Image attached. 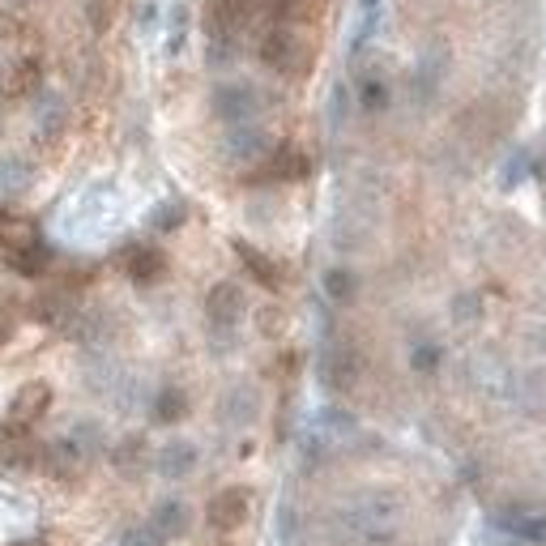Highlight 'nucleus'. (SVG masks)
<instances>
[{"label": "nucleus", "instance_id": "obj_1", "mask_svg": "<svg viewBox=\"0 0 546 546\" xmlns=\"http://www.w3.org/2000/svg\"><path fill=\"white\" fill-rule=\"evenodd\" d=\"M261 64L282 77H303L312 64V52L291 26H269L261 39Z\"/></svg>", "mask_w": 546, "mask_h": 546}, {"label": "nucleus", "instance_id": "obj_2", "mask_svg": "<svg viewBox=\"0 0 546 546\" xmlns=\"http://www.w3.org/2000/svg\"><path fill=\"white\" fill-rule=\"evenodd\" d=\"M261 107H265L261 90L248 86V82H222V86H214V94H210V111H214V116L227 124V128H235V124H256Z\"/></svg>", "mask_w": 546, "mask_h": 546}, {"label": "nucleus", "instance_id": "obj_3", "mask_svg": "<svg viewBox=\"0 0 546 546\" xmlns=\"http://www.w3.org/2000/svg\"><path fill=\"white\" fill-rule=\"evenodd\" d=\"M256 18V0H205V35L239 39V30Z\"/></svg>", "mask_w": 546, "mask_h": 546}, {"label": "nucleus", "instance_id": "obj_4", "mask_svg": "<svg viewBox=\"0 0 546 546\" xmlns=\"http://www.w3.org/2000/svg\"><path fill=\"white\" fill-rule=\"evenodd\" d=\"M312 171V158L295 150V146H278L261 158V171L252 175L256 184H295V180H308Z\"/></svg>", "mask_w": 546, "mask_h": 546}, {"label": "nucleus", "instance_id": "obj_5", "mask_svg": "<svg viewBox=\"0 0 546 546\" xmlns=\"http://www.w3.org/2000/svg\"><path fill=\"white\" fill-rule=\"evenodd\" d=\"M244 291H239V282H218L210 286V295H205V320H210V329L218 333H231L239 325V316H244Z\"/></svg>", "mask_w": 546, "mask_h": 546}, {"label": "nucleus", "instance_id": "obj_6", "mask_svg": "<svg viewBox=\"0 0 546 546\" xmlns=\"http://www.w3.org/2000/svg\"><path fill=\"white\" fill-rule=\"evenodd\" d=\"M47 410H52V384H47V380H26L22 389L13 393V401H9V423L18 431H26V427H35Z\"/></svg>", "mask_w": 546, "mask_h": 546}, {"label": "nucleus", "instance_id": "obj_7", "mask_svg": "<svg viewBox=\"0 0 546 546\" xmlns=\"http://www.w3.org/2000/svg\"><path fill=\"white\" fill-rule=\"evenodd\" d=\"M359 372H363V363H359L355 346H329L325 355H320V380H325L329 389H337V393L355 389Z\"/></svg>", "mask_w": 546, "mask_h": 546}, {"label": "nucleus", "instance_id": "obj_8", "mask_svg": "<svg viewBox=\"0 0 546 546\" xmlns=\"http://www.w3.org/2000/svg\"><path fill=\"white\" fill-rule=\"evenodd\" d=\"M273 146H269V133L265 128H256V124H235L231 133H227V141H222V154L231 158V163H261V158L269 154Z\"/></svg>", "mask_w": 546, "mask_h": 546}, {"label": "nucleus", "instance_id": "obj_9", "mask_svg": "<svg viewBox=\"0 0 546 546\" xmlns=\"http://www.w3.org/2000/svg\"><path fill=\"white\" fill-rule=\"evenodd\" d=\"M248 508H252V495L244 487H222L210 508H205V517H210L214 529H239L248 521Z\"/></svg>", "mask_w": 546, "mask_h": 546}, {"label": "nucleus", "instance_id": "obj_10", "mask_svg": "<svg viewBox=\"0 0 546 546\" xmlns=\"http://www.w3.org/2000/svg\"><path fill=\"white\" fill-rule=\"evenodd\" d=\"M197 461H201V453H197V444L192 440H167L154 453V470L175 483V478H188L192 470H197Z\"/></svg>", "mask_w": 546, "mask_h": 546}, {"label": "nucleus", "instance_id": "obj_11", "mask_svg": "<svg viewBox=\"0 0 546 546\" xmlns=\"http://www.w3.org/2000/svg\"><path fill=\"white\" fill-rule=\"evenodd\" d=\"M124 273H128V278H133L137 286H154V282L167 273V256H163V248L133 244V248L124 252Z\"/></svg>", "mask_w": 546, "mask_h": 546}, {"label": "nucleus", "instance_id": "obj_12", "mask_svg": "<svg viewBox=\"0 0 546 546\" xmlns=\"http://www.w3.org/2000/svg\"><path fill=\"white\" fill-rule=\"evenodd\" d=\"M64 124H69V103L56 90H39L35 94V133L43 141H56L64 133Z\"/></svg>", "mask_w": 546, "mask_h": 546}, {"label": "nucleus", "instance_id": "obj_13", "mask_svg": "<svg viewBox=\"0 0 546 546\" xmlns=\"http://www.w3.org/2000/svg\"><path fill=\"white\" fill-rule=\"evenodd\" d=\"M500 525L512 529L521 542H546V508L534 504H512L500 512Z\"/></svg>", "mask_w": 546, "mask_h": 546}, {"label": "nucleus", "instance_id": "obj_14", "mask_svg": "<svg viewBox=\"0 0 546 546\" xmlns=\"http://www.w3.org/2000/svg\"><path fill=\"white\" fill-rule=\"evenodd\" d=\"M256 414H261V393L252 384H235V389L222 397V423L227 427H252Z\"/></svg>", "mask_w": 546, "mask_h": 546}, {"label": "nucleus", "instance_id": "obj_15", "mask_svg": "<svg viewBox=\"0 0 546 546\" xmlns=\"http://www.w3.org/2000/svg\"><path fill=\"white\" fill-rule=\"evenodd\" d=\"M150 525L163 538H184L192 529V508L184 500H175V495H171V500H158L154 512H150Z\"/></svg>", "mask_w": 546, "mask_h": 546}, {"label": "nucleus", "instance_id": "obj_16", "mask_svg": "<svg viewBox=\"0 0 546 546\" xmlns=\"http://www.w3.org/2000/svg\"><path fill=\"white\" fill-rule=\"evenodd\" d=\"M231 248H235V256H239V261H244V269L252 273V282H261L265 291H278V286H282V269L273 265L269 256L261 252V248H252L248 239H235Z\"/></svg>", "mask_w": 546, "mask_h": 546}, {"label": "nucleus", "instance_id": "obj_17", "mask_svg": "<svg viewBox=\"0 0 546 546\" xmlns=\"http://www.w3.org/2000/svg\"><path fill=\"white\" fill-rule=\"evenodd\" d=\"M35 184V167L22 154H0V197H22Z\"/></svg>", "mask_w": 546, "mask_h": 546}, {"label": "nucleus", "instance_id": "obj_18", "mask_svg": "<svg viewBox=\"0 0 546 546\" xmlns=\"http://www.w3.org/2000/svg\"><path fill=\"white\" fill-rule=\"evenodd\" d=\"M39 90H43V64L35 56L18 60L5 73V94H9V99H26V94H39Z\"/></svg>", "mask_w": 546, "mask_h": 546}, {"label": "nucleus", "instance_id": "obj_19", "mask_svg": "<svg viewBox=\"0 0 546 546\" xmlns=\"http://www.w3.org/2000/svg\"><path fill=\"white\" fill-rule=\"evenodd\" d=\"M146 457H150V444H146V436H137V431L111 448V465H116L124 478H137L141 470H146Z\"/></svg>", "mask_w": 546, "mask_h": 546}, {"label": "nucleus", "instance_id": "obj_20", "mask_svg": "<svg viewBox=\"0 0 546 546\" xmlns=\"http://www.w3.org/2000/svg\"><path fill=\"white\" fill-rule=\"evenodd\" d=\"M188 410H192V401H188V393L180 389V384H167V389H158L154 406H150L154 423H163V427L184 423V419H188Z\"/></svg>", "mask_w": 546, "mask_h": 546}, {"label": "nucleus", "instance_id": "obj_21", "mask_svg": "<svg viewBox=\"0 0 546 546\" xmlns=\"http://www.w3.org/2000/svg\"><path fill=\"white\" fill-rule=\"evenodd\" d=\"M30 244H39V227H35V222L0 210V248L18 252V248H30Z\"/></svg>", "mask_w": 546, "mask_h": 546}, {"label": "nucleus", "instance_id": "obj_22", "mask_svg": "<svg viewBox=\"0 0 546 546\" xmlns=\"http://www.w3.org/2000/svg\"><path fill=\"white\" fill-rule=\"evenodd\" d=\"M52 265V248L43 244H30V248H18V252H9V269H18L22 278H43V269Z\"/></svg>", "mask_w": 546, "mask_h": 546}, {"label": "nucleus", "instance_id": "obj_23", "mask_svg": "<svg viewBox=\"0 0 546 546\" xmlns=\"http://www.w3.org/2000/svg\"><path fill=\"white\" fill-rule=\"evenodd\" d=\"M325 295L333 303H355L359 299V273L355 269H346V265H333L325 273Z\"/></svg>", "mask_w": 546, "mask_h": 546}, {"label": "nucleus", "instance_id": "obj_24", "mask_svg": "<svg viewBox=\"0 0 546 546\" xmlns=\"http://www.w3.org/2000/svg\"><path fill=\"white\" fill-rule=\"evenodd\" d=\"M440 77H444V56L440 52H427L419 60V69H414V94H419L423 103H431V94H436Z\"/></svg>", "mask_w": 546, "mask_h": 546}, {"label": "nucleus", "instance_id": "obj_25", "mask_svg": "<svg viewBox=\"0 0 546 546\" xmlns=\"http://www.w3.org/2000/svg\"><path fill=\"white\" fill-rule=\"evenodd\" d=\"M64 440H69V444L77 448V453H82V461H86V457H94V453H103V427L94 423V419L73 423V431H69V436H64Z\"/></svg>", "mask_w": 546, "mask_h": 546}, {"label": "nucleus", "instance_id": "obj_26", "mask_svg": "<svg viewBox=\"0 0 546 546\" xmlns=\"http://www.w3.org/2000/svg\"><path fill=\"white\" fill-rule=\"evenodd\" d=\"M64 316H73V299H69V291H47V295L35 299V320L60 325Z\"/></svg>", "mask_w": 546, "mask_h": 546}, {"label": "nucleus", "instance_id": "obj_27", "mask_svg": "<svg viewBox=\"0 0 546 546\" xmlns=\"http://www.w3.org/2000/svg\"><path fill=\"white\" fill-rule=\"evenodd\" d=\"M440 363H444V346H440V342H431V337H423V342H414V346H410V367H414V372L431 376Z\"/></svg>", "mask_w": 546, "mask_h": 546}, {"label": "nucleus", "instance_id": "obj_28", "mask_svg": "<svg viewBox=\"0 0 546 546\" xmlns=\"http://www.w3.org/2000/svg\"><path fill=\"white\" fill-rule=\"evenodd\" d=\"M359 107L363 111H384V107H389V82H384V77H363V82H359Z\"/></svg>", "mask_w": 546, "mask_h": 546}, {"label": "nucleus", "instance_id": "obj_29", "mask_svg": "<svg viewBox=\"0 0 546 546\" xmlns=\"http://www.w3.org/2000/svg\"><path fill=\"white\" fill-rule=\"evenodd\" d=\"M184 218H188V205L184 201H163V205H154L150 227L154 231H175V227H184Z\"/></svg>", "mask_w": 546, "mask_h": 546}, {"label": "nucleus", "instance_id": "obj_30", "mask_svg": "<svg viewBox=\"0 0 546 546\" xmlns=\"http://www.w3.org/2000/svg\"><path fill=\"white\" fill-rule=\"evenodd\" d=\"M86 22H90L94 35L111 30V22H116V0H90V5H86Z\"/></svg>", "mask_w": 546, "mask_h": 546}, {"label": "nucleus", "instance_id": "obj_31", "mask_svg": "<svg viewBox=\"0 0 546 546\" xmlns=\"http://www.w3.org/2000/svg\"><path fill=\"white\" fill-rule=\"evenodd\" d=\"M295 5H299V0H256V13L269 18L273 26H286V22H291V13H295Z\"/></svg>", "mask_w": 546, "mask_h": 546}, {"label": "nucleus", "instance_id": "obj_32", "mask_svg": "<svg viewBox=\"0 0 546 546\" xmlns=\"http://www.w3.org/2000/svg\"><path fill=\"white\" fill-rule=\"evenodd\" d=\"M478 316H483V299H478L474 291H465V295L453 299V320H457V325H474Z\"/></svg>", "mask_w": 546, "mask_h": 546}, {"label": "nucleus", "instance_id": "obj_33", "mask_svg": "<svg viewBox=\"0 0 546 546\" xmlns=\"http://www.w3.org/2000/svg\"><path fill=\"white\" fill-rule=\"evenodd\" d=\"M35 453H39V448L30 440L13 436V440H5V457H0V461H5V465H30V461H35Z\"/></svg>", "mask_w": 546, "mask_h": 546}, {"label": "nucleus", "instance_id": "obj_34", "mask_svg": "<svg viewBox=\"0 0 546 546\" xmlns=\"http://www.w3.org/2000/svg\"><path fill=\"white\" fill-rule=\"evenodd\" d=\"M184 35H188V5H175L171 9V35H167V52L171 56L184 47Z\"/></svg>", "mask_w": 546, "mask_h": 546}, {"label": "nucleus", "instance_id": "obj_35", "mask_svg": "<svg viewBox=\"0 0 546 546\" xmlns=\"http://www.w3.org/2000/svg\"><path fill=\"white\" fill-rule=\"evenodd\" d=\"M525 171H529V154H525V150H517V154H512L508 163H504V171H500V184H504V188H517V184L525 180Z\"/></svg>", "mask_w": 546, "mask_h": 546}, {"label": "nucleus", "instance_id": "obj_36", "mask_svg": "<svg viewBox=\"0 0 546 546\" xmlns=\"http://www.w3.org/2000/svg\"><path fill=\"white\" fill-rule=\"evenodd\" d=\"M124 546H167V538L146 521V525H133V529H128V534H124Z\"/></svg>", "mask_w": 546, "mask_h": 546}, {"label": "nucleus", "instance_id": "obj_37", "mask_svg": "<svg viewBox=\"0 0 546 546\" xmlns=\"http://www.w3.org/2000/svg\"><path fill=\"white\" fill-rule=\"evenodd\" d=\"M256 325H261V333H265V337H273V333H282L286 320H282V312H278V308H261V316H256Z\"/></svg>", "mask_w": 546, "mask_h": 546}, {"label": "nucleus", "instance_id": "obj_38", "mask_svg": "<svg viewBox=\"0 0 546 546\" xmlns=\"http://www.w3.org/2000/svg\"><path fill=\"white\" fill-rule=\"evenodd\" d=\"M9 333H13V316H9L5 308H0V346L9 342Z\"/></svg>", "mask_w": 546, "mask_h": 546}, {"label": "nucleus", "instance_id": "obj_39", "mask_svg": "<svg viewBox=\"0 0 546 546\" xmlns=\"http://www.w3.org/2000/svg\"><path fill=\"white\" fill-rule=\"evenodd\" d=\"M9 5H30V0H9Z\"/></svg>", "mask_w": 546, "mask_h": 546}]
</instances>
